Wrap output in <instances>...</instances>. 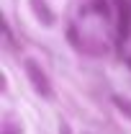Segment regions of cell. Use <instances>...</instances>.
Masks as SVG:
<instances>
[{
    "label": "cell",
    "mask_w": 131,
    "mask_h": 134,
    "mask_svg": "<svg viewBox=\"0 0 131 134\" xmlns=\"http://www.w3.org/2000/svg\"><path fill=\"white\" fill-rule=\"evenodd\" d=\"M26 72H28V77H31V83L36 85V90H39V93H44V96H49V93H51V90H49V80H46V75L39 70L36 62L28 59V62H26Z\"/></svg>",
    "instance_id": "obj_1"
},
{
    "label": "cell",
    "mask_w": 131,
    "mask_h": 134,
    "mask_svg": "<svg viewBox=\"0 0 131 134\" xmlns=\"http://www.w3.org/2000/svg\"><path fill=\"white\" fill-rule=\"evenodd\" d=\"M121 21H118V36L121 39H126L131 31V5H129V0H121Z\"/></svg>",
    "instance_id": "obj_2"
}]
</instances>
